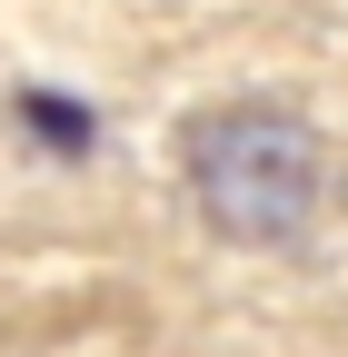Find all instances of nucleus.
I'll return each instance as SVG.
<instances>
[{"label": "nucleus", "mask_w": 348, "mask_h": 357, "mask_svg": "<svg viewBox=\"0 0 348 357\" xmlns=\"http://www.w3.org/2000/svg\"><path fill=\"white\" fill-rule=\"evenodd\" d=\"M319 178H328V159H319V129L298 119V109L229 100V109L189 119V199H199L209 229L239 238V248H289V238H309Z\"/></svg>", "instance_id": "nucleus-1"}, {"label": "nucleus", "mask_w": 348, "mask_h": 357, "mask_svg": "<svg viewBox=\"0 0 348 357\" xmlns=\"http://www.w3.org/2000/svg\"><path fill=\"white\" fill-rule=\"evenodd\" d=\"M20 129H30V139H50L60 159H80V149H90V109H80V100H60V89H20Z\"/></svg>", "instance_id": "nucleus-2"}]
</instances>
